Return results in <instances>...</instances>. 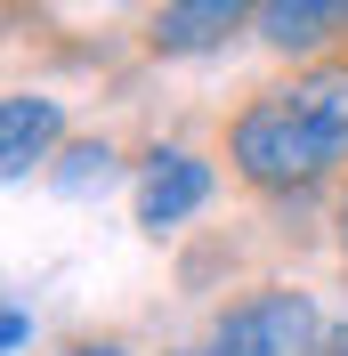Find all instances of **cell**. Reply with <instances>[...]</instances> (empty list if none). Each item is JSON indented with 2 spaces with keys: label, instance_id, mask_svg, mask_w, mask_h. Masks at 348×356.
<instances>
[{
  "label": "cell",
  "instance_id": "30bf717a",
  "mask_svg": "<svg viewBox=\"0 0 348 356\" xmlns=\"http://www.w3.org/2000/svg\"><path fill=\"white\" fill-rule=\"evenodd\" d=\"M316 356H348V324H340V332H324V340H316Z\"/></svg>",
  "mask_w": 348,
  "mask_h": 356
},
{
  "label": "cell",
  "instance_id": "277c9868",
  "mask_svg": "<svg viewBox=\"0 0 348 356\" xmlns=\"http://www.w3.org/2000/svg\"><path fill=\"white\" fill-rule=\"evenodd\" d=\"M203 202H211V162L187 154V146H171V154H154L146 178H138V227L146 235H162V227L195 219Z\"/></svg>",
  "mask_w": 348,
  "mask_h": 356
},
{
  "label": "cell",
  "instance_id": "ba28073f",
  "mask_svg": "<svg viewBox=\"0 0 348 356\" xmlns=\"http://www.w3.org/2000/svg\"><path fill=\"white\" fill-rule=\"evenodd\" d=\"M65 356H130V348H122V340H73Z\"/></svg>",
  "mask_w": 348,
  "mask_h": 356
},
{
  "label": "cell",
  "instance_id": "9c48e42d",
  "mask_svg": "<svg viewBox=\"0 0 348 356\" xmlns=\"http://www.w3.org/2000/svg\"><path fill=\"white\" fill-rule=\"evenodd\" d=\"M332 235H340V259H348V186H340V202H332Z\"/></svg>",
  "mask_w": 348,
  "mask_h": 356
},
{
  "label": "cell",
  "instance_id": "3957f363",
  "mask_svg": "<svg viewBox=\"0 0 348 356\" xmlns=\"http://www.w3.org/2000/svg\"><path fill=\"white\" fill-rule=\"evenodd\" d=\"M251 17H260V0H162L146 24V49L154 57H203L227 33H243Z\"/></svg>",
  "mask_w": 348,
  "mask_h": 356
},
{
  "label": "cell",
  "instance_id": "7a4b0ae2",
  "mask_svg": "<svg viewBox=\"0 0 348 356\" xmlns=\"http://www.w3.org/2000/svg\"><path fill=\"white\" fill-rule=\"evenodd\" d=\"M324 324H316V300L292 284H260L243 291L235 308H219V324L178 356H316Z\"/></svg>",
  "mask_w": 348,
  "mask_h": 356
},
{
  "label": "cell",
  "instance_id": "52a82bcc",
  "mask_svg": "<svg viewBox=\"0 0 348 356\" xmlns=\"http://www.w3.org/2000/svg\"><path fill=\"white\" fill-rule=\"evenodd\" d=\"M57 186H65V195H89V186H113V146H106V138H81V146L65 154V170H57Z\"/></svg>",
  "mask_w": 348,
  "mask_h": 356
},
{
  "label": "cell",
  "instance_id": "8fae6325",
  "mask_svg": "<svg viewBox=\"0 0 348 356\" xmlns=\"http://www.w3.org/2000/svg\"><path fill=\"white\" fill-rule=\"evenodd\" d=\"M340 33H348V0H340Z\"/></svg>",
  "mask_w": 348,
  "mask_h": 356
},
{
  "label": "cell",
  "instance_id": "5b68a950",
  "mask_svg": "<svg viewBox=\"0 0 348 356\" xmlns=\"http://www.w3.org/2000/svg\"><path fill=\"white\" fill-rule=\"evenodd\" d=\"M57 130H65L57 97H41V89H8V97H0V170H8V178H33V162H49V146H57Z\"/></svg>",
  "mask_w": 348,
  "mask_h": 356
},
{
  "label": "cell",
  "instance_id": "8992f818",
  "mask_svg": "<svg viewBox=\"0 0 348 356\" xmlns=\"http://www.w3.org/2000/svg\"><path fill=\"white\" fill-rule=\"evenodd\" d=\"M260 41L283 49V57H308V49H324L340 33V0H260Z\"/></svg>",
  "mask_w": 348,
  "mask_h": 356
},
{
  "label": "cell",
  "instance_id": "6da1fadb",
  "mask_svg": "<svg viewBox=\"0 0 348 356\" xmlns=\"http://www.w3.org/2000/svg\"><path fill=\"white\" fill-rule=\"evenodd\" d=\"M227 162H235V178L260 186V195H316V186L340 178V162L324 154V138L308 130V113L292 106V81L260 89V97L227 122Z\"/></svg>",
  "mask_w": 348,
  "mask_h": 356
}]
</instances>
